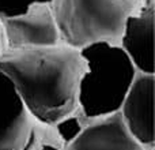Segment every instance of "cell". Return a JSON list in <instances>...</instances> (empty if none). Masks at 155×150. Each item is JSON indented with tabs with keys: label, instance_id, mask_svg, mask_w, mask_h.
Returning a JSON list of instances; mask_svg holds the SVG:
<instances>
[{
	"label": "cell",
	"instance_id": "obj_1",
	"mask_svg": "<svg viewBox=\"0 0 155 150\" xmlns=\"http://www.w3.org/2000/svg\"><path fill=\"white\" fill-rule=\"evenodd\" d=\"M0 73L12 83L29 115L45 127H54L78 113L79 82L86 73L80 51L64 44L46 48L5 49Z\"/></svg>",
	"mask_w": 155,
	"mask_h": 150
},
{
	"label": "cell",
	"instance_id": "obj_2",
	"mask_svg": "<svg viewBox=\"0 0 155 150\" xmlns=\"http://www.w3.org/2000/svg\"><path fill=\"white\" fill-rule=\"evenodd\" d=\"M86 73L79 82L78 113L84 123L120 112L137 71L118 44L95 43L80 49Z\"/></svg>",
	"mask_w": 155,
	"mask_h": 150
},
{
	"label": "cell",
	"instance_id": "obj_3",
	"mask_svg": "<svg viewBox=\"0 0 155 150\" xmlns=\"http://www.w3.org/2000/svg\"><path fill=\"white\" fill-rule=\"evenodd\" d=\"M142 0H51L60 43L74 49L118 44L127 18Z\"/></svg>",
	"mask_w": 155,
	"mask_h": 150
},
{
	"label": "cell",
	"instance_id": "obj_4",
	"mask_svg": "<svg viewBox=\"0 0 155 150\" xmlns=\"http://www.w3.org/2000/svg\"><path fill=\"white\" fill-rule=\"evenodd\" d=\"M53 139V130L29 115L12 83L0 73V150H37Z\"/></svg>",
	"mask_w": 155,
	"mask_h": 150
},
{
	"label": "cell",
	"instance_id": "obj_5",
	"mask_svg": "<svg viewBox=\"0 0 155 150\" xmlns=\"http://www.w3.org/2000/svg\"><path fill=\"white\" fill-rule=\"evenodd\" d=\"M5 49L46 48L60 44V36L51 5L42 3L25 14L3 19Z\"/></svg>",
	"mask_w": 155,
	"mask_h": 150
},
{
	"label": "cell",
	"instance_id": "obj_6",
	"mask_svg": "<svg viewBox=\"0 0 155 150\" xmlns=\"http://www.w3.org/2000/svg\"><path fill=\"white\" fill-rule=\"evenodd\" d=\"M155 74L137 73L120 109L125 128L144 150H155Z\"/></svg>",
	"mask_w": 155,
	"mask_h": 150
},
{
	"label": "cell",
	"instance_id": "obj_7",
	"mask_svg": "<svg viewBox=\"0 0 155 150\" xmlns=\"http://www.w3.org/2000/svg\"><path fill=\"white\" fill-rule=\"evenodd\" d=\"M154 29L155 0H142L127 18L118 43L140 74H155Z\"/></svg>",
	"mask_w": 155,
	"mask_h": 150
},
{
	"label": "cell",
	"instance_id": "obj_8",
	"mask_svg": "<svg viewBox=\"0 0 155 150\" xmlns=\"http://www.w3.org/2000/svg\"><path fill=\"white\" fill-rule=\"evenodd\" d=\"M63 150H144L125 128L120 113L87 121Z\"/></svg>",
	"mask_w": 155,
	"mask_h": 150
},
{
	"label": "cell",
	"instance_id": "obj_9",
	"mask_svg": "<svg viewBox=\"0 0 155 150\" xmlns=\"http://www.w3.org/2000/svg\"><path fill=\"white\" fill-rule=\"evenodd\" d=\"M84 124L86 123L82 120L79 113H76V115L65 118L64 120L57 123L54 127H52V130H53L59 143L63 148H65L68 143H71L78 135L80 134V131L83 130Z\"/></svg>",
	"mask_w": 155,
	"mask_h": 150
},
{
	"label": "cell",
	"instance_id": "obj_10",
	"mask_svg": "<svg viewBox=\"0 0 155 150\" xmlns=\"http://www.w3.org/2000/svg\"><path fill=\"white\" fill-rule=\"evenodd\" d=\"M49 4L51 0H0V21L25 14L35 4Z\"/></svg>",
	"mask_w": 155,
	"mask_h": 150
},
{
	"label": "cell",
	"instance_id": "obj_11",
	"mask_svg": "<svg viewBox=\"0 0 155 150\" xmlns=\"http://www.w3.org/2000/svg\"><path fill=\"white\" fill-rule=\"evenodd\" d=\"M37 150H63V146L60 145L56 139H53V141H49V142L44 143V145L41 146V148H38Z\"/></svg>",
	"mask_w": 155,
	"mask_h": 150
},
{
	"label": "cell",
	"instance_id": "obj_12",
	"mask_svg": "<svg viewBox=\"0 0 155 150\" xmlns=\"http://www.w3.org/2000/svg\"><path fill=\"white\" fill-rule=\"evenodd\" d=\"M5 51V41H4V32H3V25L0 21V55Z\"/></svg>",
	"mask_w": 155,
	"mask_h": 150
}]
</instances>
